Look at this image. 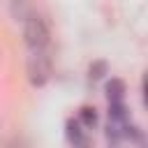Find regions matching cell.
Wrapping results in <instances>:
<instances>
[{
    "mask_svg": "<svg viewBox=\"0 0 148 148\" xmlns=\"http://www.w3.org/2000/svg\"><path fill=\"white\" fill-rule=\"evenodd\" d=\"M25 74H28V81L35 86V88H42L51 74H53V65H51V58L44 53V51H32V56L28 58L25 62Z\"/></svg>",
    "mask_w": 148,
    "mask_h": 148,
    "instance_id": "obj_1",
    "label": "cell"
},
{
    "mask_svg": "<svg viewBox=\"0 0 148 148\" xmlns=\"http://www.w3.org/2000/svg\"><path fill=\"white\" fill-rule=\"evenodd\" d=\"M49 39H51V32H49V25H46V21L42 16L35 14L32 18H28L23 23V42H25L28 49L42 51L49 44Z\"/></svg>",
    "mask_w": 148,
    "mask_h": 148,
    "instance_id": "obj_2",
    "label": "cell"
},
{
    "mask_svg": "<svg viewBox=\"0 0 148 148\" xmlns=\"http://www.w3.org/2000/svg\"><path fill=\"white\" fill-rule=\"evenodd\" d=\"M9 16L14 21H28L35 16V7H32V0H9Z\"/></svg>",
    "mask_w": 148,
    "mask_h": 148,
    "instance_id": "obj_3",
    "label": "cell"
},
{
    "mask_svg": "<svg viewBox=\"0 0 148 148\" xmlns=\"http://www.w3.org/2000/svg\"><path fill=\"white\" fill-rule=\"evenodd\" d=\"M104 92H106V97H109V104H113V102H123V97H125V92H127L125 81H123V79H111V81L106 83Z\"/></svg>",
    "mask_w": 148,
    "mask_h": 148,
    "instance_id": "obj_4",
    "label": "cell"
},
{
    "mask_svg": "<svg viewBox=\"0 0 148 148\" xmlns=\"http://www.w3.org/2000/svg\"><path fill=\"white\" fill-rule=\"evenodd\" d=\"M79 123L83 125V127H88V130H92L95 125H97V111H95V106H81L79 109Z\"/></svg>",
    "mask_w": 148,
    "mask_h": 148,
    "instance_id": "obj_5",
    "label": "cell"
},
{
    "mask_svg": "<svg viewBox=\"0 0 148 148\" xmlns=\"http://www.w3.org/2000/svg\"><path fill=\"white\" fill-rule=\"evenodd\" d=\"M104 74H109V62L106 60H92L88 67V79L99 81V79H104Z\"/></svg>",
    "mask_w": 148,
    "mask_h": 148,
    "instance_id": "obj_6",
    "label": "cell"
},
{
    "mask_svg": "<svg viewBox=\"0 0 148 148\" xmlns=\"http://www.w3.org/2000/svg\"><path fill=\"white\" fill-rule=\"evenodd\" d=\"M109 120H111V123H120V125L127 123V109L123 106V102L109 104Z\"/></svg>",
    "mask_w": 148,
    "mask_h": 148,
    "instance_id": "obj_7",
    "label": "cell"
},
{
    "mask_svg": "<svg viewBox=\"0 0 148 148\" xmlns=\"http://www.w3.org/2000/svg\"><path fill=\"white\" fill-rule=\"evenodd\" d=\"M67 139H69L72 143H79V141L86 139L83 132H81V123H79V118H76V120H74V118L67 120Z\"/></svg>",
    "mask_w": 148,
    "mask_h": 148,
    "instance_id": "obj_8",
    "label": "cell"
},
{
    "mask_svg": "<svg viewBox=\"0 0 148 148\" xmlns=\"http://www.w3.org/2000/svg\"><path fill=\"white\" fill-rule=\"evenodd\" d=\"M7 148H28V143H25V139H23V136H18V134H16V136H12V139H9Z\"/></svg>",
    "mask_w": 148,
    "mask_h": 148,
    "instance_id": "obj_9",
    "label": "cell"
},
{
    "mask_svg": "<svg viewBox=\"0 0 148 148\" xmlns=\"http://www.w3.org/2000/svg\"><path fill=\"white\" fill-rule=\"evenodd\" d=\"M143 90H146L143 97H146V104H148V76H146V81H143Z\"/></svg>",
    "mask_w": 148,
    "mask_h": 148,
    "instance_id": "obj_10",
    "label": "cell"
}]
</instances>
